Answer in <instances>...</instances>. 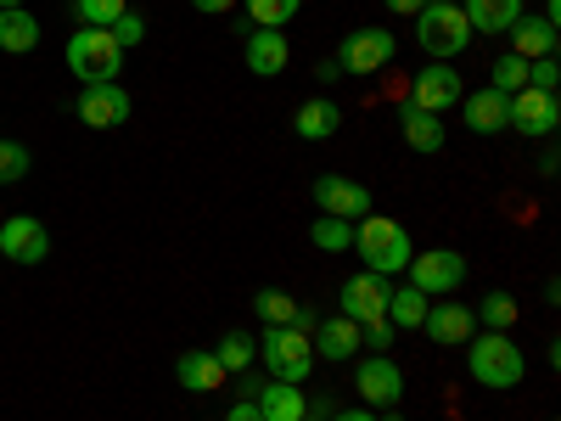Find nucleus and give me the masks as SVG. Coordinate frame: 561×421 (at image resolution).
Returning a JSON list of instances; mask_svg holds the SVG:
<instances>
[{
  "label": "nucleus",
  "mask_w": 561,
  "mask_h": 421,
  "mask_svg": "<svg viewBox=\"0 0 561 421\" xmlns=\"http://www.w3.org/2000/svg\"><path fill=\"white\" fill-rule=\"evenodd\" d=\"M354 253L365 259V270H377V275H404V264H410V230L399 225V219H388V214H365V219H354Z\"/></svg>",
  "instance_id": "nucleus-1"
},
{
  "label": "nucleus",
  "mask_w": 561,
  "mask_h": 421,
  "mask_svg": "<svg viewBox=\"0 0 561 421\" xmlns=\"http://www.w3.org/2000/svg\"><path fill=\"white\" fill-rule=\"evenodd\" d=\"M466 371H472V383L505 394V388H517L528 377V360H523L517 343H511V332H483V338L472 332V343H466Z\"/></svg>",
  "instance_id": "nucleus-2"
},
{
  "label": "nucleus",
  "mask_w": 561,
  "mask_h": 421,
  "mask_svg": "<svg viewBox=\"0 0 561 421\" xmlns=\"http://www.w3.org/2000/svg\"><path fill=\"white\" fill-rule=\"evenodd\" d=\"M415 39H421V52H427L433 62L460 57L466 45H472V23H466L460 0H455V7H444V0H427V7L415 12Z\"/></svg>",
  "instance_id": "nucleus-3"
},
{
  "label": "nucleus",
  "mask_w": 561,
  "mask_h": 421,
  "mask_svg": "<svg viewBox=\"0 0 561 421\" xmlns=\"http://www.w3.org/2000/svg\"><path fill=\"white\" fill-rule=\"evenodd\" d=\"M68 68H73L84 84L118 79V68H124V45H118L107 29H79V34H68Z\"/></svg>",
  "instance_id": "nucleus-4"
},
{
  "label": "nucleus",
  "mask_w": 561,
  "mask_h": 421,
  "mask_svg": "<svg viewBox=\"0 0 561 421\" xmlns=\"http://www.w3.org/2000/svg\"><path fill=\"white\" fill-rule=\"evenodd\" d=\"M259 349H264V365H270L275 383H304L314 371V343H309V332H298V326H270Z\"/></svg>",
  "instance_id": "nucleus-5"
},
{
  "label": "nucleus",
  "mask_w": 561,
  "mask_h": 421,
  "mask_svg": "<svg viewBox=\"0 0 561 421\" xmlns=\"http://www.w3.org/2000/svg\"><path fill=\"white\" fill-rule=\"evenodd\" d=\"M404 275H410V287H421L427 298H449L460 281H466V259L455 253V248H433V253H410V264H404Z\"/></svg>",
  "instance_id": "nucleus-6"
},
{
  "label": "nucleus",
  "mask_w": 561,
  "mask_h": 421,
  "mask_svg": "<svg viewBox=\"0 0 561 421\" xmlns=\"http://www.w3.org/2000/svg\"><path fill=\"white\" fill-rule=\"evenodd\" d=\"M393 52H399L393 29H354V34L343 39V52H337V68L365 79V73H382V68L393 62Z\"/></svg>",
  "instance_id": "nucleus-7"
},
{
  "label": "nucleus",
  "mask_w": 561,
  "mask_h": 421,
  "mask_svg": "<svg viewBox=\"0 0 561 421\" xmlns=\"http://www.w3.org/2000/svg\"><path fill=\"white\" fill-rule=\"evenodd\" d=\"M556 124H561V96H556V90H534V84H523L517 96H511V118H505V129H523V135H534V140H550Z\"/></svg>",
  "instance_id": "nucleus-8"
},
{
  "label": "nucleus",
  "mask_w": 561,
  "mask_h": 421,
  "mask_svg": "<svg viewBox=\"0 0 561 421\" xmlns=\"http://www.w3.org/2000/svg\"><path fill=\"white\" fill-rule=\"evenodd\" d=\"M354 388L365 394L370 410H393V405L404 399V371H399L388 354H359V365H354Z\"/></svg>",
  "instance_id": "nucleus-9"
},
{
  "label": "nucleus",
  "mask_w": 561,
  "mask_h": 421,
  "mask_svg": "<svg viewBox=\"0 0 561 421\" xmlns=\"http://www.w3.org/2000/svg\"><path fill=\"white\" fill-rule=\"evenodd\" d=\"M45 253H51V230H45L34 214L0 219V259H12V264H45Z\"/></svg>",
  "instance_id": "nucleus-10"
},
{
  "label": "nucleus",
  "mask_w": 561,
  "mask_h": 421,
  "mask_svg": "<svg viewBox=\"0 0 561 421\" xmlns=\"http://www.w3.org/2000/svg\"><path fill=\"white\" fill-rule=\"evenodd\" d=\"M460 96H466V84H460V73L449 62H427L415 73V84H410V107L438 113V118H444V107H460Z\"/></svg>",
  "instance_id": "nucleus-11"
},
{
  "label": "nucleus",
  "mask_w": 561,
  "mask_h": 421,
  "mask_svg": "<svg viewBox=\"0 0 561 421\" xmlns=\"http://www.w3.org/2000/svg\"><path fill=\"white\" fill-rule=\"evenodd\" d=\"M388 293H393V281L377 275V270H359L343 281V315L370 326V320H388Z\"/></svg>",
  "instance_id": "nucleus-12"
},
{
  "label": "nucleus",
  "mask_w": 561,
  "mask_h": 421,
  "mask_svg": "<svg viewBox=\"0 0 561 421\" xmlns=\"http://www.w3.org/2000/svg\"><path fill=\"white\" fill-rule=\"evenodd\" d=\"M129 90L118 84V79H102V84H84L79 90V118L90 124V129H118L124 118H129Z\"/></svg>",
  "instance_id": "nucleus-13"
},
{
  "label": "nucleus",
  "mask_w": 561,
  "mask_h": 421,
  "mask_svg": "<svg viewBox=\"0 0 561 421\" xmlns=\"http://www.w3.org/2000/svg\"><path fill=\"white\" fill-rule=\"evenodd\" d=\"M309 192H314V208H320V214H337V219H348V225L370 214V192H365L359 180H348V174H320Z\"/></svg>",
  "instance_id": "nucleus-14"
},
{
  "label": "nucleus",
  "mask_w": 561,
  "mask_h": 421,
  "mask_svg": "<svg viewBox=\"0 0 561 421\" xmlns=\"http://www.w3.org/2000/svg\"><path fill=\"white\" fill-rule=\"evenodd\" d=\"M421 332H427L438 349H466L478 332V315L466 304H427V320H421Z\"/></svg>",
  "instance_id": "nucleus-15"
},
{
  "label": "nucleus",
  "mask_w": 561,
  "mask_h": 421,
  "mask_svg": "<svg viewBox=\"0 0 561 421\" xmlns=\"http://www.w3.org/2000/svg\"><path fill=\"white\" fill-rule=\"evenodd\" d=\"M460 113H466V129H472V135H500L505 118H511V96H505V90H494V84L466 90V96H460Z\"/></svg>",
  "instance_id": "nucleus-16"
},
{
  "label": "nucleus",
  "mask_w": 561,
  "mask_h": 421,
  "mask_svg": "<svg viewBox=\"0 0 561 421\" xmlns=\"http://www.w3.org/2000/svg\"><path fill=\"white\" fill-rule=\"evenodd\" d=\"M242 62H248L259 79H275V73H287L293 45H287V34H280V29H253L248 45H242Z\"/></svg>",
  "instance_id": "nucleus-17"
},
{
  "label": "nucleus",
  "mask_w": 561,
  "mask_h": 421,
  "mask_svg": "<svg viewBox=\"0 0 561 421\" xmlns=\"http://www.w3.org/2000/svg\"><path fill=\"white\" fill-rule=\"evenodd\" d=\"M359 349H365L359 320L337 315V320H320V326H314V360H354Z\"/></svg>",
  "instance_id": "nucleus-18"
},
{
  "label": "nucleus",
  "mask_w": 561,
  "mask_h": 421,
  "mask_svg": "<svg viewBox=\"0 0 561 421\" xmlns=\"http://www.w3.org/2000/svg\"><path fill=\"white\" fill-rule=\"evenodd\" d=\"M505 34H511V57H523V62L556 57V23H545V18H517Z\"/></svg>",
  "instance_id": "nucleus-19"
},
{
  "label": "nucleus",
  "mask_w": 561,
  "mask_h": 421,
  "mask_svg": "<svg viewBox=\"0 0 561 421\" xmlns=\"http://www.w3.org/2000/svg\"><path fill=\"white\" fill-rule=\"evenodd\" d=\"M174 377H180V388H192V394H214L225 383V365L214 360V349H185L174 360Z\"/></svg>",
  "instance_id": "nucleus-20"
},
{
  "label": "nucleus",
  "mask_w": 561,
  "mask_h": 421,
  "mask_svg": "<svg viewBox=\"0 0 561 421\" xmlns=\"http://www.w3.org/2000/svg\"><path fill=\"white\" fill-rule=\"evenodd\" d=\"M253 405H259L264 421H298L309 410V399L298 394V383H275V377L264 388H253Z\"/></svg>",
  "instance_id": "nucleus-21"
},
{
  "label": "nucleus",
  "mask_w": 561,
  "mask_h": 421,
  "mask_svg": "<svg viewBox=\"0 0 561 421\" xmlns=\"http://www.w3.org/2000/svg\"><path fill=\"white\" fill-rule=\"evenodd\" d=\"M460 12L472 23V34H505L523 18V0H460Z\"/></svg>",
  "instance_id": "nucleus-22"
},
{
  "label": "nucleus",
  "mask_w": 561,
  "mask_h": 421,
  "mask_svg": "<svg viewBox=\"0 0 561 421\" xmlns=\"http://www.w3.org/2000/svg\"><path fill=\"white\" fill-rule=\"evenodd\" d=\"M293 129H298L304 140H332V135L343 129V107H337L332 96H314V102H304V107L293 113Z\"/></svg>",
  "instance_id": "nucleus-23"
},
{
  "label": "nucleus",
  "mask_w": 561,
  "mask_h": 421,
  "mask_svg": "<svg viewBox=\"0 0 561 421\" xmlns=\"http://www.w3.org/2000/svg\"><path fill=\"white\" fill-rule=\"evenodd\" d=\"M399 129H404V140H410V147L415 152H444V118L438 113H421V107H410L404 102V113H399Z\"/></svg>",
  "instance_id": "nucleus-24"
},
{
  "label": "nucleus",
  "mask_w": 561,
  "mask_h": 421,
  "mask_svg": "<svg viewBox=\"0 0 561 421\" xmlns=\"http://www.w3.org/2000/svg\"><path fill=\"white\" fill-rule=\"evenodd\" d=\"M34 45H39V23H34L28 7L0 12V52H7V57H23V52H34Z\"/></svg>",
  "instance_id": "nucleus-25"
},
{
  "label": "nucleus",
  "mask_w": 561,
  "mask_h": 421,
  "mask_svg": "<svg viewBox=\"0 0 561 421\" xmlns=\"http://www.w3.org/2000/svg\"><path fill=\"white\" fill-rule=\"evenodd\" d=\"M427 304H433V298L404 281V287L388 293V326H399V332H421V320H427Z\"/></svg>",
  "instance_id": "nucleus-26"
},
{
  "label": "nucleus",
  "mask_w": 561,
  "mask_h": 421,
  "mask_svg": "<svg viewBox=\"0 0 561 421\" xmlns=\"http://www.w3.org/2000/svg\"><path fill=\"white\" fill-rule=\"evenodd\" d=\"M309 242H314L320 253H348V248H354V225L337 219V214H320L314 230H309Z\"/></svg>",
  "instance_id": "nucleus-27"
},
{
  "label": "nucleus",
  "mask_w": 561,
  "mask_h": 421,
  "mask_svg": "<svg viewBox=\"0 0 561 421\" xmlns=\"http://www.w3.org/2000/svg\"><path fill=\"white\" fill-rule=\"evenodd\" d=\"M253 304H259V320H264V326H293V320H298V309H304L293 293H280V287H264Z\"/></svg>",
  "instance_id": "nucleus-28"
},
{
  "label": "nucleus",
  "mask_w": 561,
  "mask_h": 421,
  "mask_svg": "<svg viewBox=\"0 0 561 421\" xmlns=\"http://www.w3.org/2000/svg\"><path fill=\"white\" fill-rule=\"evenodd\" d=\"M298 12H304V0H248L253 29H287Z\"/></svg>",
  "instance_id": "nucleus-29"
},
{
  "label": "nucleus",
  "mask_w": 561,
  "mask_h": 421,
  "mask_svg": "<svg viewBox=\"0 0 561 421\" xmlns=\"http://www.w3.org/2000/svg\"><path fill=\"white\" fill-rule=\"evenodd\" d=\"M253 354H259V343H253L248 332H225V338H219V349H214V360L225 365V377H230V371H248V365H253Z\"/></svg>",
  "instance_id": "nucleus-30"
},
{
  "label": "nucleus",
  "mask_w": 561,
  "mask_h": 421,
  "mask_svg": "<svg viewBox=\"0 0 561 421\" xmlns=\"http://www.w3.org/2000/svg\"><path fill=\"white\" fill-rule=\"evenodd\" d=\"M472 315L483 320V332H511V326H517V298H511V293H489L483 309H472Z\"/></svg>",
  "instance_id": "nucleus-31"
},
{
  "label": "nucleus",
  "mask_w": 561,
  "mask_h": 421,
  "mask_svg": "<svg viewBox=\"0 0 561 421\" xmlns=\"http://www.w3.org/2000/svg\"><path fill=\"white\" fill-rule=\"evenodd\" d=\"M124 12H129L124 0H73V18H79V29H113Z\"/></svg>",
  "instance_id": "nucleus-32"
},
{
  "label": "nucleus",
  "mask_w": 561,
  "mask_h": 421,
  "mask_svg": "<svg viewBox=\"0 0 561 421\" xmlns=\"http://www.w3.org/2000/svg\"><path fill=\"white\" fill-rule=\"evenodd\" d=\"M28 169H34V158L23 140H0V185H18Z\"/></svg>",
  "instance_id": "nucleus-33"
},
{
  "label": "nucleus",
  "mask_w": 561,
  "mask_h": 421,
  "mask_svg": "<svg viewBox=\"0 0 561 421\" xmlns=\"http://www.w3.org/2000/svg\"><path fill=\"white\" fill-rule=\"evenodd\" d=\"M523 84H528V62L505 52V57L494 62V90H505V96H517V90H523Z\"/></svg>",
  "instance_id": "nucleus-34"
},
{
  "label": "nucleus",
  "mask_w": 561,
  "mask_h": 421,
  "mask_svg": "<svg viewBox=\"0 0 561 421\" xmlns=\"http://www.w3.org/2000/svg\"><path fill=\"white\" fill-rule=\"evenodd\" d=\"M118 45H124V52H129V45H140V39H147V23H140V12H124L113 29H107Z\"/></svg>",
  "instance_id": "nucleus-35"
},
{
  "label": "nucleus",
  "mask_w": 561,
  "mask_h": 421,
  "mask_svg": "<svg viewBox=\"0 0 561 421\" xmlns=\"http://www.w3.org/2000/svg\"><path fill=\"white\" fill-rule=\"evenodd\" d=\"M528 84H534V90H556V84H561V73H556V57H539V62H528Z\"/></svg>",
  "instance_id": "nucleus-36"
},
{
  "label": "nucleus",
  "mask_w": 561,
  "mask_h": 421,
  "mask_svg": "<svg viewBox=\"0 0 561 421\" xmlns=\"http://www.w3.org/2000/svg\"><path fill=\"white\" fill-rule=\"evenodd\" d=\"M359 332H365V349H377V354L393 343V326L388 320H370V326H359Z\"/></svg>",
  "instance_id": "nucleus-37"
},
{
  "label": "nucleus",
  "mask_w": 561,
  "mask_h": 421,
  "mask_svg": "<svg viewBox=\"0 0 561 421\" xmlns=\"http://www.w3.org/2000/svg\"><path fill=\"white\" fill-rule=\"evenodd\" d=\"M225 421H264V416H259V405H253V399H237V405L225 410Z\"/></svg>",
  "instance_id": "nucleus-38"
},
{
  "label": "nucleus",
  "mask_w": 561,
  "mask_h": 421,
  "mask_svg": "<svg viewBox=\"0 0 561 421\" xmlns=\"http://www.w3.org/2000/svg\"><path fill=\"white\" fill-rule=\"evenodd\" d=\"M421 7H427V0H388V12H393V18H415Z\"/></svg>",
  "instance_id": "nucleus-39"
},
{
  "label": "nucleus",
  "mask_w": 561,
  "mask_h": 421,
  "mask_svg": "<svg viewBox=\"0 0 561 421\" xmlns=\"http://www.w3.org/2000/svg\"><path fill=\"white\" fill-rule=\"evenodd\" d=\"M192 7H197V12H208V18H219V12L237 7V0H192Z\"/></svg>",
  "instance_id": "nucleus-40"
},
{
  "label": "nucleus",
  "mask_w": 561,
  "mask_h": 421,
  "mask_svg": "<svg viewBox=\"0 0 561 421\" xmlns=\"http://www.w3.org/2000/svg\"><path fill=\"white\" fill-rule=\"evenodd\" d=\"M325 421H377V410H332Z\"/></svg>",
  "instance_id": "nucleus-41"
},
{
  "label": "nucleus",
  "mask_w": 561,
  "mask_h": 421,
  "mask_svg": "<svg viewBox=\"0 0 561 421\" xmlns=\"http://www.w3.org/2000/svg\"><path fill=\"white\" fill-rule=\"evenodd\" d=\"M325 416H332V405H325V399H320V405H309V410H304L298 421H325Z\"/></svg>",
  "instance_id": "nucleus-42"
},
{
  "label": "nucleus",
  "mask_w": 561,
  "mask_h": 421,
  "mask_svg": "<svg viewBox=\"0 0 561 421\" xmlns=\"http://www.w3.org/2000/svg\"><path fill=\"white\" fill-rule=\"evenodd\" d=\"M12 7H28V0H0V12H12Z\"/></svg>",
  "instance_id": "nucleus-43"
},
{
  "label": "nucleus",
  "mask_w": 561,
  "mask_h": 421,
  "mask_svg": "<svg viewBox=\"0 0 561 421\" xmlns=\"http://www.w3.org/2000/svg\"><path fill=\"white\" fill-rule=\"evenodd\" d=\"M388 421H404V416H388Z\"/></svg>",
  "instance_id": "nucleus-44"
},
{
  "label": "nucleus",
  "mask_w": 561,
  "mask_h": 421,
  "mask_svg": "<svg viewBox=\"0 0 561 421\" xmlns=\"http://www.w3.org/2000/svg\"><path fill=\"white\" fill-rule=\"evenodd\" d=\"M444 7H455V0H444Z\"/></svg>",
  "instance_id": "nucleus-45"
}]
</instances>
